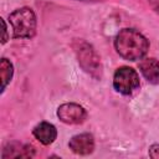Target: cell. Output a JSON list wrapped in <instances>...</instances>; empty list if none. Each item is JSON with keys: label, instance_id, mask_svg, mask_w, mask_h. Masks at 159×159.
Segmentation results:
<instances>
[{"label": "cell", "instance_id": "1", "mask_svg": "<svg viewBox=\"0 0 159 159\" xmlns=\"http://www.w3.org/2000/svg\"><path fill=\"white\" fill-rule=\"evenodd\" d=\"M114 48L122 58L138 61L147 55L149 42L147 37L135 29H122L114 39Z\"/></svg>", "mask_w": 159, "mask_h": 159}, {"label": "cell", "instance_id": "2", "mask_svg": "<svg viewBox=\"0 0 159 159\" xmlns=\"http://www.w3.org/2000/svg\"><path fill=\"white\" fill-rule=\"evenodd\" d=\"M71 46L76 53L81 68L94 80H101L103 73V67H102L101 57L94 50V47L83 39H73Z\"/></svg>", "mask_w": 159, "mask_h": 159}, {"label": "cell", "instance_id": "3", "mask_svg": "<svg viewBox=\"0 0 159 159\" xmlns=\"http://www.w3.org/2000/svg\"><path fill=\"white\" fill-rule=\"evenodd\" d=\"M15 39H32L36 35V15L30 7H20L9 15Z\"/></svg>", "mask_w": 159, "mask_h": 159}, {"label": "cell", "instance_id": "4", "mask_svg": "<svg viewBox=\"0 0 159 159\" xmlns=\"http://www.w3.org/2000/svg\"><path fill=\"white\" fill-rule=\"evenodd\" d=\"M139 84V75L134 68L129 66H122L116 70L113 76V87L118 93L129 96L135 89H138Z\"/></svg>", "mask_w": 159, "mask_h": 159}, {"label": "cell", "instance_id": "5", "mask_svg": "<svg viewBox=\"0 0 159 159\" xmlns=\"http://www.w3.org/2000/svg\"><path fill=\"white\" fill-rule=\"evenodd\" d=\"M57 117L61 122L66 124H81L87 118L86 109L73 102L63 103L57 108Z\"/></svg>", "mask_w": 159, "mask_h": 159}, {"label": "cell", "instance_id": "6", "mask_svg": "<svg viewBox=\"0 0 159 159\" xmlns=\"http://www.w3.org/2000/svg\"><path fill=\"white\" fill-rule=\"evenodd\" d=\"M68 148L78 155H88L94 150V138L91 133L73 135L68 142Z\"/></svg>", "mask_w": 159, "mask_h": 159}, {"label": "cell", "instance_id": "7", "mask_svg": "<svg viewBox=\"0 0 159 159\" xmlns=\"http://www.w3.org/2000/svg\"><path fill=\"white\" fill-rule=\"evenodd\" d=\"M35 155V148L30 144H24L20 142H9L5 144L1 158L10 159V158H32Z\"/></svg>", "mask_w": 159, "mask_h": 159}, {"label": "cell", "instance_id": "8", "mask_svg": "<svg viewBox=\"0 0 159 159\" xmlns=\"http://www.w3.org/2000/svg\"><path fill=\"white\" fill-rule=\"evenodd\" d=\"M34 137L43 145L52 144L57 138V129L50 122H40L32 129Z\"/></svg>", "mask_w": 159, "mask_h": 159}, {"label": "cell", "instance_id": "9", "mask_svg": "<svg viewBox=\"0 0 159 159\" xmlns=\"http://www.w3.org/2000/svg\"><path fill=\"white\" fill-rule=\"evenodd\" d=\"M139 71L149 83L159 84V61L157 58H142V61L139 62Z\"/></svg>", "mask_w": 159, "mask_h": 159}, {"label": "cell", "instance_id": "10", "mask_svg": "<svg viewBox=\"0 0 159 159\" xmlns=\"http://www.w3.org/2000/svg\"><path fill=\"white\" fill-rule=\"evenodd\" d=\"M12 76H14V66L12 63L2 57L1 61H0V78H1V93L5 91L6 86L11 82L12 80Z\"/></svg>", "mask_w": 159, "mask_h": 159}, {"label": "cell", "instance_id": "11", "mask_svg": "<svg viewBox=\"0 0 159 159\" xmlns=\"http://www.w3.org/2000/svg\"><path fill=\"white\" fill-rule=\"evenodd\" d=\"M149 157L153 159L159 158V144H152L149 147Z\"/></svg>", "mask_w": 159, "mask_h": 159}, {"label": "cell", "instance_id": "12", "mask_svg": "<svg viewBox=\"0 0 159 159\" xmlns=\"http://www.w3.org/2000/svg\"><path fill=\"white\" fill-rule=\"evenodd\" d=\"M1 20V25H2V37H1V43H6L7 40H9V36H7V27H6V22L4 19H0Z\"/></svg>", "mask_w": 159, "mask_h": 159}, {"label": "cell", "instance_id": "13", "mask_svg": "<svg viewBox=\"0 0 159 159\" xmlns=\"http://www.w3.org/2000/svg\"><path fill=\"white\" fill-rule=\"evenodd\" d=\"M148 4L153 9V11L159 15V0H148Z\"/></svg>", "mask_w": 159, "mask_h": 159}, {"label": "cell", "instance_id": "14", "mask_svg": "<svg viewBox=\"0 0 159 159\" xmlns=\"http://www.w3.org/2000/svg\"><path fill=\"white\" fill-rule=\"evenodd\" d=\"M77 1H84V2H98V1H104V0H77Z\"/></svg>", "mask_w": 159, "mask_h": 159}]
</instances>
